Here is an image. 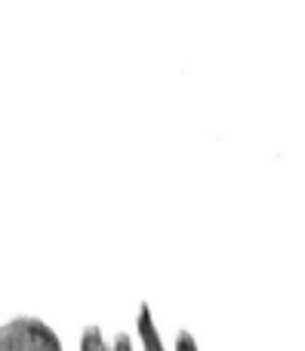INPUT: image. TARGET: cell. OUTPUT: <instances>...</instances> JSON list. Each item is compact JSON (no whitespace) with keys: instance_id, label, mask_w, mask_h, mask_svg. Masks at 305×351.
<instances>
[{"instance_id":"1","label":"cell","mask_w":305,"mask_h":351,"mask_svg":"<svg viewBox=\"0 0 305 351\" xmlns=\"http://www.w3.org/2000/svg\"><path fill=\"white\" fill-rule=\"evenodd\" d=\"M0 346H56V339L37 321L10 324L6 333H0Z\"/></svg>"}]
</instances>
